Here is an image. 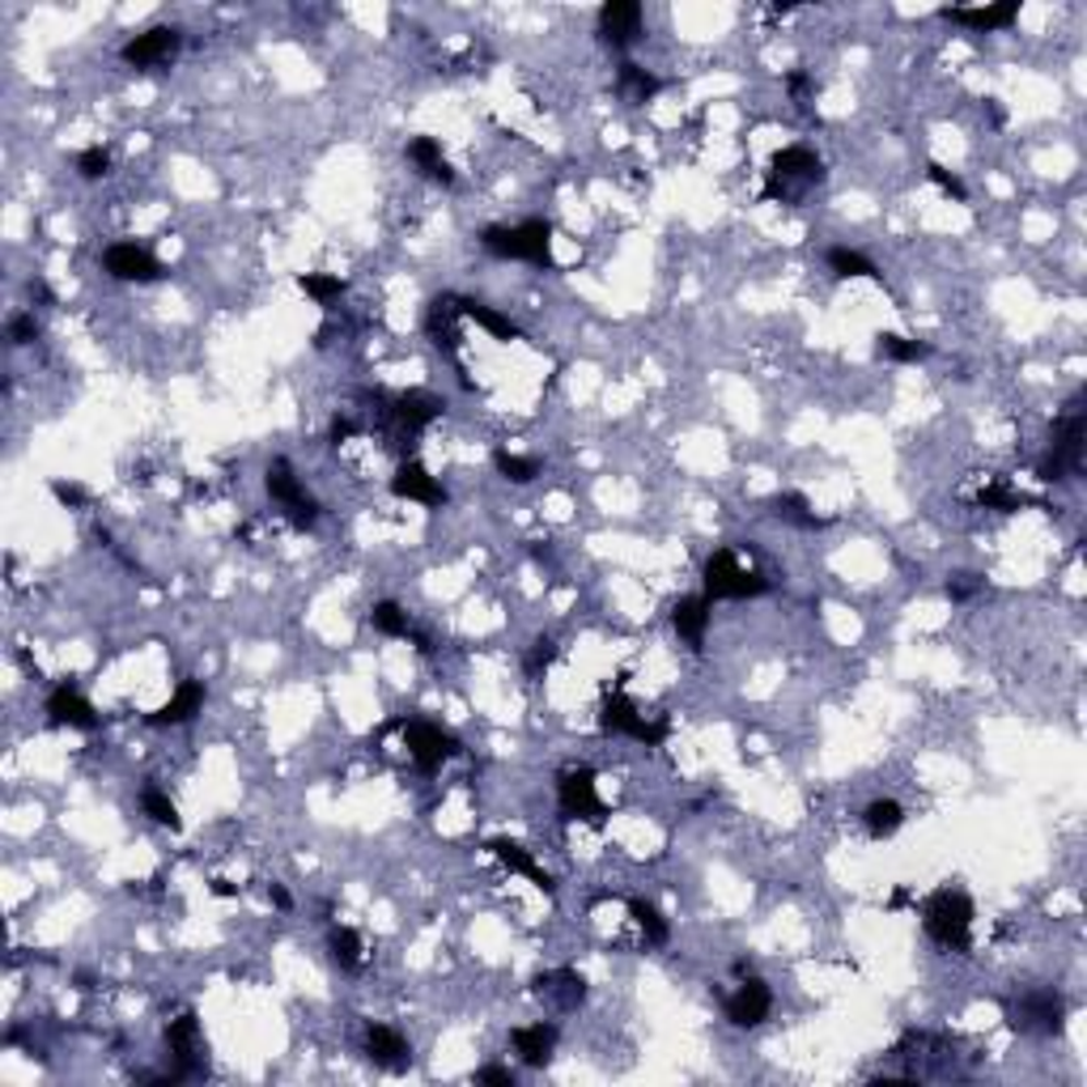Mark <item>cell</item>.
I'll return each mask as SVG.
<instances>
[{
    "label": "cell",
    "mask_w": 1087,
    "mask_h": 1087,
    "mask_svg": "<svg viewBox=\"0 0 1087 1087\" xmlns=\"http://www.w3.org/2000/svg\"><path fill=\"white\" fill-rule=\"evenodd\" d=\"M353 433H357V421L345 417V413H336V417H332V429H327V442H332V446H341V442H349Z\"/></svg>",
    "instance_id": "7dc6e473"
},
{
    "label": "cell",
    "mask_w": 1087,
    "mask_h": 1087,
    "mask_svg": "<svg viewBox=\"0 0 1087 1087\" xmlns=\"http://www.w3.org/2000/svg\"><path fill=\"white\" fill-rule=\"evenodd\" d=\"M213 896H238V888H234L230 880H213Z\"/></svg>",
    "instance_id": "db71d44e"
},
{
    "label": "cell",
    "mask_w": 1087,
    "mask_h": 1087,
    "mask_svg": "<svg viewBox=\"0 0 1087 1087\" xmlns=\"http://www.w3.org/2000/svg\"><path fill=\"white\" fill-rule=\"evenodd\" d=\"M701 578H705V599H709V604H714V599H756V595L769 590V578L756 574V570H743L731 548L709 552Z\"/></svg>",
    "instance_id": "5b68a950"
},
{
    "label": "cell",
    "mask_w": 1087,
    "mask_h": 1087,
    "mask_svg": "<svg viewBox=\"0 0 1087 1087\" xmlns=\"http://www.w3.org/2000/svg\"><path fill=\"white\" fill-rule=\"evenodd\" d=\"M557 803L565 820H586V824H604V799L595 790V769H570L557 777Z\"/></svg>",
    "instance_id": "9c48e42d"
},
{
    "label": "cell",
    "mask_w": 1087,
    "mask_h": 1087,
    "mask_svg": "<svg viewBox=\"0 0 1087 1087\" xmlns=\"http://www.w3.org/2000/svg\"><path fill=\"white\" fill-rule=\"evenodd\" d=\"M77 175L81 179H107L111 175V154L103 145H89L77 154Z\"/></svg>",
    "instance_id": "b9f144b4"
},
{
    "label": "cell",
    "mask_w": 1087,
    "mask_h": 1087,
    "mask_svg": "<svg viewBox=\"0 0 1087 1087\" xmlns=\"http://www.w3.org/2000/svg\"><path fill=\"white\" fill-rule=\"evenodd\" d=\"M642 35V4L637 0H608L599 9V39L608 47H629Z\"/></svg>",
    "instance_id": "d6986e66"
},
{
    "label": "cell",
    "mask_w": 1087,
    "mask_h": 1087,
    "mask_svg": "<svg viewBox=\"0 0 1087 1087\" xmlns=\"http://www.w3.org/2000/svg\"><path fill=\"white\" fill-rule=\"evenodd\" d=\"M981 111L990 116L994 128H1003V123H1007V111H1003V103H999V98H986V107H981Z\"/></svg>",
    "instance_id": "f907efd6"
},
{
    "label": "cell",
    "mask_w": 1087,
    "mask_h": 1087,
    "mask_svg": "<svg viewBox=\"0 0 1087 1087\" xmlns=\"http://www.w3.org/2000/svg\"><path fill=\"white\" fill-rule=\"evenodd\" d=\"M51 498H56L60 505H69V510H81V505L89 502V498H85V489L73 485V480H51Z\"/></svg>",
    "instance_id": "ee69618b"
},
{
    "label": "cell",
    "mask_w": 1087,
    "mask_h": 1087,
    "mask_svg": "<svg viewBox=\"0 0 1087 1087\" xmlns=\"http://www.w3.org/2000/svg\"><path fill=\"white\" fill-rule=\"evenodd\" d=\"M981 586H986V583H981L977 574H956V578L947 583V599H956V604H960V599H969V595H977Z\"/></svg>",
    "instance_id": "f6af8a7d"
},
{
    "label": "cell",
    "mask_w": 1087,
    "mask_h": 1087,
    "mask_svg": "<svg viewBox=\"0 0 1087 1087\" xmlns=\"http://www.w3.org/2000/svg\"><path fill=\"white\" fill-rule=\"evenodd\" d=\"M264 489H268L272 502L285 510V518H289L294 531H311L314 523H319V502L302 489V480H298V471H294L289 459H272L268 471H264Z\"/></svg>",
    "instance_id": "8992f818"
},
{
    "label": "cell",
    "mask_w": 1087,
    "mask_h": 1087,
    "mask_svg": "<svg viewBox=\"0 0 1087 1087\" xmlns=\"http://www.w3.org/2000/svg\"><path fill=\"white\" fill-rule=\"evenodd\" d=\"M103 268L111 272L116 280H123V285H154V280L166 276V264L157 260L154 251L136 247V242H111L103 251Z\"/></svg>",
    "instance_id": "8fae6325"
},
{
    "label": "cell",
    "mask_w": 1087,
    "mask_h": 1087,
    "mask_svg": "<svg viewBox=\"0 0 1087 1087\" xmlns=\"http://www.w3.org/2000/svg\"><path fill=\"white\" fill-rule=\"evenodd\" d=\"M455 311L464 314V319H471L476 327H485L493 341H523V327H514L505 314H498L493 307H485V302H476V298H455Z\"/></svg>",
    "instance_id": "83f0119b"
},
{
    "label": "cell",
    "mask_w": 1087,
    "mask_h": 1087,
    "mask_svg": "<svg viewBox=\"0 0 1087 1087\" xmlns=\"http://www.w3.org/2000/svg\"><path fill=\"white\" fill-rule=\"evenodd\" d=\"M659 89H662V81L655 77V73H646L642 64H633V60H624L621 69H617V94H621L629 107H646Z\"/></svg>",
    "instance_id": "4316f807"
},
{
    "label": "cell",
    "mask_w": 1087,
    "mask_h": 1087,
    "mask_svg": "<svg viewBox=\"0 0 1087 1087\" xmlns=\"http://www.w3.org/2000/svg\"><path fill=\"white\" fill-rule=\"evenodd\" d=\"M327 952H332V960L341 965V972L361 969V934L353 931V927H332V934H327Z\"/></svg>",
    "instance_id": "e575fe53"
},
{
    "label": "cell",
    "mask_w": 1087,
    "mask_h": 1087,
    "mask_svg": "<svg viewBox=\"0 0 1087 1087\" xmlns=\"http://www.w3.org/2000/svg\"><path fill=\"white\" fill-rule=\"evenodd\" d=\"M166 1049L175 1058V1079H192V1075H204V1037H200V1019L195 1011H183L179 1019L166 1024Z\"/></svg>",
    "instance_id": "30bf717a"
},
{
    "label": "cell",
    "mask_w": 1087,
    "mask_h": 1087,
    "mask_svg": "<svg viewBox=\"0 0 1087 1087\" xmlns=\"http://www.w3.org/2000/svg\"><path fill=\"white\" fill-rule=\"evenodd\" d=\"M480 247L498 260H523L544 272H557L552 260V222L544 217H527L518 226H485L480 230Z\"/></svg>",
    "instance_id": "6da1fadb"
},
{
    "label": "cell",
    "mask_w": 1087,
    "mask_h": 1087,
    "mask_svg": "<svg viewBox=\"0 0 1087 1087\" xmlns=\"http://www.w3.org/2000/svg\"><path fill=\"white\" fill-rule=\"evenodd\" d=\"M599 731L604 736H629L637 739V743H646V748H659L662 739H667V722H646L637 714V705L624 697V693H612V697H604V705H599Z\"/></svg>",
    "instance_id": "ba28073f"
},
{
    "label": "cell",
    "mask_w": 1087,
    "mask_h": 1087,
    "mask_svg": "<svg viewBox=\"0 0 1087 1087\" xmlns=\"http://www.w3.org/2000/svg\"><path fill=\"white\" fill-rule=\"evenodd\" d=\"M862 824H867V833H871L875 841H888L896 828L905 824V808H900L896 799H875V803H867Z\"/></svg>",
    "instance_id": "1f68e13d"
},
{
    "label": "cell",
    "mask_w": 1087,
    "mask_h": 1087,
    "mask_svg": "<svg viewBox=\"0 0 1087 1087\" xmlns=\"http://www.w3.org/2000/svg\"><path fill=\"white\" fill-rule=\"evenodd\" d=\"M183 35L175 26H154V31H141L132 39L119 47V60L128 69H154V64H166L175 51H179Z\"/></svg>",
    "instance_id": "4fadbf2b"
},
{
    "label": "cell",
    "mask_w": 1087,
    "mask_h": 1087,
    "mask_svg": "<svg viewBox=\"0 0 1087 1087\" xmlns=\"http://www.w3.org/2000/svg\"><path fill=\"white\" fill-rule=\"evenodd\" d=\"M815 183H824V162H820V154L808 150V145H786V150H777L769 157V179L761 188V200L790 204V200H799Z\"/></svg>",
    "instance_id": "277c9868"
},
{
    "label": "cell",
    "mask_w": 1087,
    "mask_h": 1087,
    "mask_svg": "<svg viewBox=\"0 0 1087 1087\" xmlns=\"http://www.w3.org/2000/svg\"><path fill=\"white\" fill-rule=\"evenodd\" d=\"M141 808H145V815H150L154 824L170 828V833H179V828H183V815H179V808H175V799H170V795H162L157 786H145V790H141Z\"/></svg>",
    "instance_id": "8d00e7d4"
},
{
    "label": "cell",
    "mask_w": 1087,
    "mask_h": 1087,
    "mask_svg": "<svg viewBox=\"0 0 1087 1087\" xmlns=\"http://www.w3.org/2000/svg\"><path fill=\"white\" fill-rule=\"evenodd\" d=\"M769 1011H774V990L761 981V977H743L739 981V990L727 999V1024L731 1028H756V1024H765L769 1019Z\"/></svg>",
    "instance_id": "5bb4252c"
},
{
    "label": "cell",
    "mask_w": 1087,
    "mask_h": 1087,
    "mask_svg": "<svg viewBox=\"0 0 1087 1087\" xmlns=\"http://www.w3.org/2000/svg\"><path fill=\"white\" fill-rule=\"evenodd\" d=\"M391 493H395L399 502H421V505H429V510H442V505H446V489H442V485L426 471V464H417V459H404V464L395 467Z\"/></svg>",
    "instance_id": "e0dca14e"
},
{
    "label": "cell",
    "mask_w": 1087,
    "mask_h": 1087,
    "mask_svg": "<svg viewBox=\"0 0 1087 1087\" xmlns=\"http://www.w3.org/2000/svg\"><path fill=\"white\" fill-rule=\"evenodd\" d=\"M1084 446H1087V421L1079 404H1066V413L1049 429V455L1037 464V480L1058 485L1084 471Z\"/></svg>",
    "instance_id": "7a4b0ae2"
},
{
    "label": "cell",
    "mask_w": 1087,
    "mask_h": 1087,
    "mask_svg": "<svg viewBox=\"0 0 1087 1087\" xmlns=\"http://www.w3.org/2000/svg\"><path fill=\"white\" fill-rule=\"evenodd\" d=\"M947 22L956 26H969L977 35H990V31H1007L1011 22L1019 17V0H999V4H956V9H943Z\"/></svg>",
    "instance_id": "ac0fdd59"
},
{
    "label": "cell",
    "mask_w": 1087,
    "mask_h": 1087,
    "mask_svg": "<svg viewBox=\"0 0 1087 1087\" xmlns=\"http://www.w3.org/2000/svg\"><path fill=\"white\" fill-rule=\"evenodd\" d=\"M442 413H446V404H442V395H433V391H404V395L391 399V417H395V426H399L404 438L426 433Z\"/></svg>",
    "instance_id": "9a60e30c"
},
{
    "label": "cell",
    "mask_w": 1087,
    "mask_h": 1087,
    "mask_svg": "<svg viewBox=\"0 0 1087 1087\" xmlns=\"http://www.w3.org/2000/svg\"><path fill=\"white\" fill-rule=\"evenodd\" d=\"M671 629H676V637H680V642H689L693 650H701L705 629H709V599H705V595H689V599H680V604L671 608Z\"/></svg>",
    "instance_id": "cb8c5ba5"
},
{
    "label": "cell",
    "mask_w": 1087,
    "mask_h": 1087,
    "mask_svg": "<svg viewBox=\"0 0 1087 1087\" xmlns=\"http://www.w3.org/2000/svg\"><path fill=\"white\" fill-rule=\"evenodd\" d=\"M909 900H913V893H909V888H896V893L888 896V909H905Z\"/></svg>",
    "instance_id": "816d5d0a"
},
{
    "label": "cell",
    "mask_w": 1087,
    "mask_h": 1087,
    "mask_svg": "<svg viewBox=\"0 0 1087 1087\" xmlns=\"http://www.w3.org/2000/svg\"><path fill=\"white\" fill-rule=\"evenodd\" d=\"M47 722L51 727H69V731H94L98 727V709L81 697L77 684H56L47 697Z\"/></svg>",
    "instance_id": "2e32d148"
},
{
    "label": "cell",
    "mask_w": 1087,
    "mask_h": 1087,
    "mask_svg": "<svg viewBox=\"0 0 1087 1087\" xmlns=\"http://www.w3.org/2000/svg\"><path fill=\"white\" fill-rule=\"evenodd\" d=\"M366 1058L374 1066H383V1071H404L413 1062V1046L387 1024H370L366 1028Z\"/></svg>",
    "instance_id": "44dd1931"
},
{
    "label": "cell",
    "mask_w": 1087,
    "mask_h": 1087,
    "mask_svg": "<svg viewBox=\"0 0 1087 1087\" xmlns=\"http://www.w3.org/2000/svg\"><path fill=\"white\" fill-rule=\"evenodd\" d=\"M399 731H404V748H408V756H413V765L421 769V774H438L451 756H459L464 748H459V739L451 736V731H442L438 722H426V718H404V722H395Z\"/></svg>",
    "instance_id": "52a82bcc"
},
{
    "label": "cell",
    "mask_w": 1087,
    "mask_h": 1087,
    "mask_svg": "<svg viewBox=\"0 0 1087 1087\" xmlns=\"http://www.w3.org/2000/svg\"><path fill=\"white\" fill-rule=\"evenodd\" d=\"M476 1084L514 1087V1071H510V1066H480V1071H476Z\"/></svg>",
    "instance_id": "bcb514c9"
},
{
    "label": "cell",
    "mask_w": 1087,
    "mask_h": 1087,
    "mask_svg": "<svg viewBox=\"0 0 1087 1087\" xmlns=\"http://www.w3.org/2000/svg\"><path fill=\"white\" fill-rule=\"evenodd\" d=\"M536 994H548L561 1011H574V1007H583V999H586V977L574 969L544 972V977H536Z\"/></svg>",
    "instance_id": "d4e9b609"
},
{
    "label": "cell",
    "mask_w": 1087,
    "mask_h": 1087,
    "mask_svg": "<svg viewBox=\"0 0 1087 1087\" xmlns=\"http://www.w3.org/2000/svg\"><path fill=\"white\" fill-rule=\"evenodd\" d=\"M875 353H880L884 361H896V366H913V361H927V357H931V345H927V341L896 336V332H880V336H875Z\"/></svg>",
    "instance_id": "4dcf8cb0"
},
{
    "label": "cell",
    "mask_w": 1087,
    "mask_h": 1087,
    "mask_svg": "<svg viewBox=\"0 0 1087 1087\" xmlns=\"http://www.w3.org/2000/svg\"><path fill=\"white\" fill-rule=\"evenodd\" d=\"M629 913H633V922L642 927V934H646V943H650V947H667L671 927H667V918H662V909L655 905V900L633 896V900H629Z\"/></svg>",
    "instance_id": "d6a6232c"
},
{
    "label": "cell",
    "mask_w": 1087,
    "mask_h": 1087,
    "mask_svg": "<svg viewBox=\"0 0 1087 1087\" xmlns=\"http://www.w3.org/2000/svg\"><path fill=\"white\" fill-rule=\"evenodd\" d=\"M370 624H374V633H383V637H408V633H413L408 612H404L395 599H379V604L370 608Z\"/></svg>",
    "instance_id": "74e56055"
},
{
    "label": "cell",
    "mask_w": 1087,
    "mask_h": 1087,
    "mask_svg": "<svg viewBox=\"0 0 1087 1087\" xmlns=\"http://www.w3.org/2000/svg\"><path fill=\"white\" fill-rule=\"evenodd\" d=\"M927 179H931V183L943 195L960 200V204L969 200V188H965V179H960V175H952V170H947V166H939V162H927Z\"/></svg>",
    "instance_id": "60d3db41"
},
{
    "label": "cell",
    "mask_w": 1087,
    "mask_h": 1087,
    "mask_svg": "<svg viewBox=\"0 0 1087 1087\" xmlns=\"http://www.w3.org/2000/svg\"><path fill=\"white\" fill-rule=\"evenodd\" d=\"M493 467H498V476L514 480V485H531V480L540 476V459H531V455H510V451H493Z\"/></svg>",
    "instance_id": "f35d334b"
},
{
    "label": "cell",
    "mask_w": 1087,
    "mask_h": 1087,
    "mask_svg": "<svg viewBox=\"0 0 1087 1087\" xmlns=\"http://www.w3.org/2000/svg\"><path fill=\"white\" fill-rule=\"evenodd\" d=\"M26 289H31V298H39V302H51V289H47L43 280H31Z\"/></svg>",
    "instance_id": "f5cc1de1"
},
{
    "label": "cell",
    "mask_w": 1087,
    "mask_h": 1087,
    "mask_svg": "<svg viewBox=\"0 0 1087 1087\" xmlns=\"http://www.w3.org/2000/svg\"><path fill=\"white\" fill-rule=\"evenodd\" d=\"M404 154H408V162H413L426 179L442 183V188H451V183H455V170H451V162L442 157V145H438L433 136H413Z\"/></svg>",
    "instance_id": "484cf974"
},
{
    "label": "cell",
    "mask_w": 1087,
    "mask_h": 1087,
    "mask_svg": "<svg viewBox=\"0 0 1087 1087\" xmlns=\"http://www.w3.org/2000/svg\"><path fill=\"white\" fill-rule=\"evenodd\" d=\"M35 341H39V319L31 311L13 314V319H9V345H13V349H26V345H35Z\"/></svg>",
    "instance_id": "7bdbcfd3"
},
{
    "label": "cell",
    "mask_w": 1087,
    "mask_h": 1087,
    "mask_svg": "<svg viewBox=\"0 0 1087 1087\" xmlns=\"http://www.w3.org/2000/svg\"><path fill=\"white\" fill-rule=\"evenodd\" d=\"M298 289H302L307 298H314L319 307H332V302L345 298V280L332 276V272H302V276H298Z\"/></svg>",
    "instance_id": "d590c367"
},
{
    "label": "cell",
    "mask_w": 1087,
    "mask_h": 1087,
    "mask_svg": "<svg viewBox=\"0 0 1087 1087\" xmlns=\"http://www.w3.org/2000/svg\"><path fill=\"white\" fill-rule=\"evenodd\" d=\"M200 709H204V684L200 680H183L175 689V697L166 701L162 709H154L145 722L150 727H183V722H192Z\"/></svg>",
    "instance_id": "7402d4cb"
},
{
    "label": "cell",
    "mask_w": 1087,
    "mask_h": 1087,
    "mask_svg": "<svg viewBox=\"0 0 1087 1087\" xmlns=\"http://www.w3.org/2000/svg\"><path fill=\"white\" fill-rule=\"evenodd\" d=\"M268 900L276 905V909H280V913H289V909H294V896L285 893L280 884H268Z\"/></svg>",
    "instance_id": "681fc988"
},
{
    "label": "cell",
    "mask_w": 1087,
    "mask_h": 1087,
    "mask_svg": "<svg viewBox=\"0 0 1087 1087\" xmlns=\"http://www.w3.org/2000/svg\"><path fill=\"white\" fill-rule=\"evenodd\" d=\"M786 85H790V94H795V98H808V94H812V77H808L803 69H795V73L786 77Z\"/></svg>",
    "instance_id": "c3c4849f"
},
{
    "label": "cell",
    "mask_w": 1087,
    "mask_h": 1087,
    "mask_svg": "<svg viewBox=\"0 0 1087 1087\" xmlns=\"http://www.w3.org/2000/svg\"><path fill=\"white\" fill-rule=\"evenodd\" d=\"M769 514H774L777 523H790V527H803V531H820V527H828L820 514L812 510V502L803 498V493H777L769 498Z\"/></svg>",
    "instance_id": "f1b7e54d"
},
{
    "label": "cell",
    "mask_w": 1087,
    "mask_h": 1087,
    "mask_svg": "<svg viewBox=\"0 0 1087 1087\" xmlns=\"http://www.w3.org/2000/svg\"><path fill=\"white\" fill-rule=\"evenodd\" d=\"M1062 1019H1066V1007L1053 990H1028L1019 999V1007H1011V1028H1019V1032L1053 1037V1032H1062Z\"/></svg>",
    "instance_id": "7c38bea8"
},
{
    "label": "cell",
    "mask_w": 1087,
    "mask_h": 1087,
    "mask_svg": "<svg viewBox=\"0 0 1087 1087\" xmlns=\"http://www.w3.org/2000/svg\"><path fill=\"white\" fill-rule=\"evenodd\" d=\"M824 260H828V272H833V276H841V280H858V276H862V280L884 285V272L875 268L862 251H855V247H828V255H824Z\"/></svg>",
    "instance_id": "f546056e"
},
{
    "label": "cell",
    "mask_w": 1087,
    "mask_h": 1087,
    "mask_svg": "<svg viewBox=\"0 0 1087 1087\" xmlns=\"http://www.w3.org/2000/svg\"><path fill=\"white\" fill-rule=\"evenodd\" d=\"M557 1037H561V1032H557V1024H544V1019H540V1024L514 1028V1032H510V1046H514V1053H518V1058H523L527 1066H536V1071H540V1066H548V1062H552Z\"/></svg>",
    "instance_id": "603a6c76"
},
{
    "label": "cell",
    "mask_w": 1087,
    "mask_h": 1087,
    "mask_svg": "<svg viewBox=\"0 0 1087 1087\" xmlns=\"http://www.w3.org/2000/svg\"><path fill=\"white\" fill-rule=\"evenodd\" d=\"M485 850L498 858L505 871H518V875H527V880H531V884H536L540 893H548V896L557 893L552 875H548L540 862L531 858V850H527V846H518V841H510V837H493V841H485Z\"/></svg>",
    "instance_id": "ffe728a7"
},
{
    "label": "cell",
    "mask_w": 1087,
    "mask_h": 1087,
    "mask_svg": "<svg viewBox=\"0 0 1087 1087\" xmlns=\"http://www.w3.org/2000/svg\"><path fill=\"white\" fill-rule=\"evenodd\" d=\"M77 990L81 994H89V990H94V977H89V972H77Z\"/></svg>",
    "instance_id": "11a10c76"
},
{
    "label": "cell",
    "mask_w": 1087,
    "mask_h": 1087,
    "mask_svg": "<svg viewBox=\"0 0 1087 1087\" xmlns=\"http://www.w3.org/2000/svg\"><path fill=\"white\" fill-rule=\"evenodd\" d=\"M977 505H981V510H1003V514L1028 510V505H1037V510H1053V505L1041 502V498L1015 493V489H1007V485H990V489H981V493H977Z\"/></svg>",
    "instance_id": "836d02e7"
},
{
    "label": "cell",
    "mask_w": 1087,
    "mask_h": 1087,
    "mask_svg": "<svg viewBox=\"0 0 1087 1087\" xmlns=\"http://www.w3.org/2000/svg\"><path fill=\"white\" fill-rule=\"evenodd\" d=\"M557 655H561V650H557V642H552V637H536V642H531V650H527V659H523V671H527L531 680H540L544 671L557 662Z\"/></svg>",
    "instance_id": "ab89813d"
},
{
    "label": "cell",
    "mask_w": 1087,
    "mask_h": 1087,
    "mask_svg": "<svg viewBox=\"0 0 1087 1087\" xmlns=\"http://www.w3.org/2000/svg\"><path fill=\"white\" fill-rule=\"evenodd\" d=\"M922 927L939 947L969 952L972 943V900L956 888H939L922 900Z\"/></svg>",
    "instance_id": "3957f363"
}]
</instances>
